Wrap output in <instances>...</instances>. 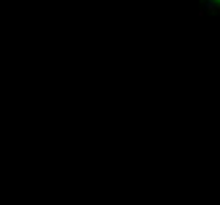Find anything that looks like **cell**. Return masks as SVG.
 <instances>
[{
    "label": "cell",
    "mask_w": 220,
    "mask_h": 205,
    "mask_svg": "<svg viewBox=\"0 0 220 205\" xmlns=\"http://www.w3.org/2000/svg\"><path fill=\"white\" fill-rule=\"evenodd\" d=\"M217 2H218V3H220V0H217Z\"/></svg>",
    "instance_id": "cell-1"
}]
</instances>
